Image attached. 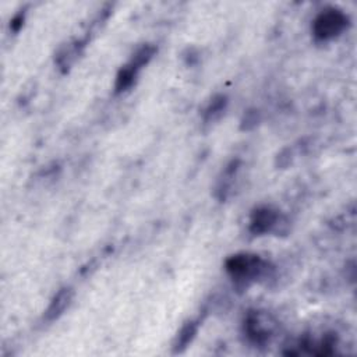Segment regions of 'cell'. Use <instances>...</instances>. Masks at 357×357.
I'll list each match as a JSON object with an SVG mask.
<instances>
[{
  "label": "cell",
  "instance_id": "6da1fadb",
  "mask_svg": "<svg viewBox=\"0 0 357 357\" xmlns=\"http://www.w3.org/2000/svg\"><path fill=\"white\" fill-rule=\"evenodd\" d=\"M225 268L234 280L247 284L265 272L266 262L257 254L240 252L229 257L225 262Z\"/></svg>",
  "mask_w": 357,
  "mask_h": 357
},
{
  "label": "cell",
  "instance_id": "7a4b0ae2",
  "mask_svg": "<svg viewBox=\"0 0 357 357\" xmlns=\"http://www.w3.org/2000/svg\"><path fill=\"white\" fill-rule=\"evenodd\" d=\"M349 25V17L336 7L322 10L312 22V33L318 40H331L339 36Z\"/></svg>",
  "mask_w": 357,
  "mask_h": 357
},
{
  "label": "cell",
  "instance_id": "3957f363",
  "mask_svg": "<svg viewBox=\"0 0 357 357\" xmlns=\"http://www.w3.org/2000/svg\"><path fill=\"white\" fill-rule=\"evenodd\" d=\"M155 46L152 45H144L141 46L130 59L127 64H124L116 77V91L121 92L128 89L137 79L138 73L144 66L149 63V60L155 54Z\"/></svg>",
  "mask_w": 357,
  "mask_h": 357
},
{
  "label": "cell",
  "instance_id": "277c9868",
  "mask_svg": "<svg viewBox=\"0 0 357 357\" xmlns=\"http://www.w3.org/2000/svg\"><path fill=\"white\" fill-rule=\"evenodd\" d=\"M272 332L273 322L266 314L261 311H251L247 314L244 319V333L250 342L255 344H264L269 340Z\"/></svg>",
  "mask_w": 357,
  "mask_h": 357
},
{
  "label": "cell",
  "instance_id": "5b68a950",
  "mask_svg": "<svg viewBox=\"0 0 357 357\" xmlns=\"http://www.w3.org/2000/svg\"><path fill=\"white\" fill-rule=\"evenodd\" d=\"M278 220H279L278 211L272 209L271 206H259L251 215L250 231L255 236L265 234L278 225Z\"/></svg>",
  "mask_w": 357,
  "mask_h": 357
},
{
  "label": "cell",
  "instance_id": "8992f818",
  "mask_svg": "<svg viewBox=\"0 0 357 357\" xmlns=\"http://www.w3.org/2000/svg\"><path fill=\"white\" fill-rule=\"evenodd\" d=\"M71 300H73V290L70 287L60 289L52 298L47 310L45 311V319L49 322L57 319L68 308V305L71 304Z\"/></svg>",
  "mask_w": 357,
  "mask_h": 357
},
{
  "label": "cell",
  "instance_id": "52a82bcc",
  "mask_svg": "<svg viewBox=\"0 0 357 357\" xmlns=\"http://www.w3.org/2000/svg\"><path fill=\"white\" fill-rule=\"evenodd\" d=\"M199 328V321L198 319H191L187 321L180 331L177 332V336L173 342V351L174 353H181L183 350H185L188 347V344L194 340L197 332Z\"/></svg>",
  "mask_w": 357,
  "mask_h": 357
},
{
  "label": "cell",
  "instance_id": "ba28073f",
  "mask_svg": "<svg viewBox=\"0 0 357 357\" xmlns=\"http://www.w3.org/2000/svg\"><path fill=\"white\" fill-rule=\"evenodd\" d=\"M227 105V99L225 95H216L211 99V102L208 103L205 112H204V120L205 121H213L216 120L225 110Z\"/></svg>",
  "mask_w": 357,
  "mask_h": 357
},
{
  "label": "cell",
  "instance_id": "9c48e42d",
  "mask_svg": "<svg viewBox=\"0 0 357 357\" xmlns=\"http://www.w3.org/2000/svg\"><path fill=\"white\" fill-rule=\"evenodd\" d=\"M258 121V117H257V113L254 110H250L244 114V120H243V127L244 128H250L251 126H255Z\"/></svg>",
  "mask_w": 357,
  "mask_h": 357
}]
</instances>
